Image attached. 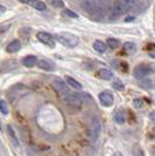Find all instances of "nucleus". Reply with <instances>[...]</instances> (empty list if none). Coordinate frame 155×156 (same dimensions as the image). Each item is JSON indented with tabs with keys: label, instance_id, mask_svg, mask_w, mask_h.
<instances>
[{
	"label": "nucleus",
	"instance_id": "nucleus-1",
	"mask_svg": "<svg viewBox=\"0 0 155 156\" xmlns=\"http://www.w3.org/2000/svg\"><path fill=\"white\" fill-rule=\"evenodd\" d=\"M56 40L61 45L66 47H70V48H74L79 44V39H78L77 35L70 34V33H60V34L56 35Z\"/></svg>",
	"mask_w": 155,
	"mask_h": 156
},
{
	"label": "nucleus",
	"instance_id": "nucleus-2",
	"mask_svg": "<svg viewBox=\"0 0 155 156\" xmlns=\"http://www.w3.org/2000/svg\"><path fill=\"white\" fill-rule=\"evenodd\" d=\"M109 7H110L109 0H95V13H94V16L98 18V19H102L107 14Z\"/></svg>",
	"mask_w": 155,
	"mask_h": 156
},
{
	"label": "nucleus",
	"instance_id": "nucleus-3",
	"mask_svg": "<svg viewBox=\"0 0 155 156\" xmlns=\"http://www.w3.org/2000/svg\"><path fill=\"white\" fill-rule=\"evenodd\" d=\"M101 122L99 119H92L91 123H89V127H88V130H87V134H88V137L91 140H96L99 136H100L101 133Z\"/></svg>",
	"mask_w": 155,
	"mask_h": 156
},
{
	"label": "nucleus",
	"instance_id": "nucleus-4",
	"mask_svg": "<svg viewBox=\"0 0 155 156\" xmlns=\"http://www.w3.org/2000/svg\"><path fill=\"white\" fill-rule=\"evenodd\" d=\"M124 12H126V11H124V5H122L121 0H117V1H115V2L110 6V9H109V20L114 21L116 19H119L120 16L124 14Z\"/></svg>",
	"mask_w": 155,
	"mask_h": 156
},
{
	"label": "nucleus",
	"instance_id": "nucleus-5",
	"mask_svg": "<svg viewBox=\"0 0 155 156\" xmlns=\"http://www.w3.org/2000/svg\"><path fill=\"white\" fill-rule=\"evenodd\" d=\"M63 101H65L66 105H68L72 108H79L82 105V96L75 93L74 94L70 93L68 95H66L63 98Z\"/></svg>",
	"mask_w": 155,
	"mask_h": 156
},
{
	"label": "nucleus",
	"instance_id": "nucleus-6",
	"mask_svg": "<svg viewBox=\"0 0 155 156\" xmlns=\"http://www.w3.org/2000/svg\"><path fill=\"white\" fill-rule=\"evenodd\" d=\"M53 87L55 88V90L60 94V95H62L63 98H65L66 95H68V94H70L68 83H67V82H65V81L61 80L60 78H55L54 80H53Z\"/></svg>",
	"mask_w": 155,
	"mask_h": 156
},
{
	"label": "nucleus",
	"instance_id": "nucleus-7",
	"mask_svg": "<svg viewBox=\"0 0 155 156\" xmlns=\"http://www.w3.org/2000/svg\"><path fill=\"white\" fill-rule=\"evenodd\" d=\"M37 38L40 42H42L44 45H46L48 47H53L55 46V39L53 38V35L52 34H49V33H46V32H39L38 34H37Z\"/></svg>",
	"mask_w": 155,
	"mask_h": 156
},
{
	"label": "nucleus",
	"instance_id": "nucleus-8",
	"mask_svg": "<svg viewBox=\"0 0 155 156\" xmlns=\"http://www.w3.org/2000/svg\"><path fill=\"white\" fill-rule=\"evenodd\" d=\"M150 67L146 65V63H141L139 66H136L135 68H134V76L136 79H145L147 75H149V73H150Z\"/></svg>",
	"mask_w": 155,
	"mask_h": 156
},
{
	"label": "nucleus",
	"instance_id": "nucleus-9",
	"mask_svg": "<svg viewBox=\"0 0 155 156\" xmlns=\"http://www.w3.org/2000/svg\"><path fill=\"white\" fill-rule=\"evenodd\" d=\"M99 100H100V103L103 107H110L114 103V96L112 93L105 90V92L99 94Z\"/></svg>",
	"mask_w": 155,
	"mask_h": 156
},
{
	"label": "nucleus",
	"instance_id": "nucleus-10",
	"mask_svg": "<svg viewBox=\"0 0 155 156\" xmlns=\"http://www.w3.org/2000/svg\"><path fill=\"white\" fill-rule=\"evenodd\" d=\"M82 8L91 16H94L95 13V0H84Z\"/></svg>",
	"mask_w": 155,
	"mask_h": 156
},
{
	"label": "nucleus",
	"instance_id": "nucleus-11",
	"mask_svg": "<svg viewBox=\"0 0 155 156\" xmlns=\"http://www.w3.org/2000/svg\"><path fill=\"white\" fill-rule=\"evenodd\" d=\"M38 59H37V56H34V55H27V56H25L23 60H21V63H23L25 67H28V68H31V67H34L37 63H38Z\"/></svg>",
	"mask_w": 155,
	"mask_h": 156
},
{
	"label": "nucleus",
	"instance_id": "nucleus-12",
	"mask_svg": "<svg viewBox=\"0 0 155 156\" xmlns=\"http://www.w3.org/2000/svg\"><path fill=\"white\" fill-rule=\"evenodd\" d=\"M37 65H38L39 68L47 70V72H52V70L55 69L54 63L52 62V61H49V60H39Z\"/></svg>",
	"mask_w": 155,
	"mask_h": 156
},
{
	"label": "nucleus",
	"instance_id": "nucleus-13",
	"mask_svg": "<svg viewBox=\"0 0 155 156\" xmlns=\"http://www.w3.org/2000/svg\"><path fill=\"white\" fill-rule=\"evenodd\" d=\"M20 48H21L20 41L13 40V41H11V42L7 45V47H6V52H7V53H16V52H18V51H20Z\"/></svg>",
	"mask_w": 155,
	"mask_h": 156
},
{
	"label": "nucleus",
	"instance_id": "nucleus-14",
	"mask_svg": "<svg viewBox=\"0 0 155 156\" xmlns=\"http://www.w3.org/2000/svg\"><path fill=\"white\" fill-rule=\"evenodd\" d=\"M98 75H99V78H101L102 80H110V79L113 78V73H112V70L107 69V68H102L98 72Z\"/></svg>",
	"mask_w": 155,
	"mask_h": 156
},
{
	"label": "nucleus",
	"instance_id": "nucleus-15",
	"mask_svg": "<svg viewBox=\"0 0 155 156\" xmlns=\"http://www.w3.org/2000/svg\"><path fill=\"white\" fill-rule=\"evenodd\" d=\"M93 47H94V49H95L96 52H99V53H103V52L107 49V45H106L103 41H101V40H95L93 44Z\"/></svg>",
	"mask_w": 155,
	"mask_h": 156
},
{
	"label": "nucleus",
	"instance_id": "nucleus-16",
	"mask_svg": "<svg viewBox=\"0 0 155 156\" xmlns=\"http://www.w3.org/2000/svg\"><path fill=\"white\" fill-rule=\"evenodd\" d=\"M30 4H31L32 7L38 9V11H45L46 9V4L42 2V1H40V0H31Z\"/></svg>",
	"mask_w": 155,
	"mask_h": 156
},
{
	"label": "nucleus",
	"instance_id": "nucleus-17",
	"mask_svg": "<svg viewBox=\"0 0 155 156\" xmlns=\"http://www.w3.org/2000/svg\"><path fill=\"white\" fill-rule=\"evenodd\" d=\"M66 82H67V83H68L70 87H73L74 89H78V90L82 89V86H81V83H80V82H78L75 79L70 78V76H66Z\"/></svg>",
	"mask_w": 155,
	"mask_h": 156
},
{
	"label": "nucleus",
	"instance_id": "nucleus-18",
	"mask_svg": "<svg viewBox=\"0 0 155 156\" xmlns=\"http://www.w3.org/2000/svg\"><path fill=\"white\" fill-rule=\"evenodd\" d=\"M121 2L124 5V11H129L135 7V5L138 4V0H121Z\"/></svg>",
	"mask_w": 155,
	"mask_h": 156
},
{
	"label": "nucleus",
	"instance_id": "nucleus-19",
	"mask_svg": "<svg viewBox=\"0 0 155 156\" xmlns=\"http://www.w3.org/2000/svg\"><path fill=\"white\" fill-rule=\"evenodd\" d=\"M124 51L127 54H133V53H135L136 47H135V45L133 42H126L124 45Z\"/></svg>",
	"mask_w": 155,
	"mask_h": 156
},
{
	"label": "nucleus",
	"instance_id": "nucleus-20",
	"mask_svg": "<svg viewBox=\"0 0 155 156\" xmlns=\"http://www.w3.org/2000/svg\"><path fill=\"white\" fill-rule=\"evenodd\" d=\"M106 45H107L109 48H112V49H115V48H117V47L120 46V41L117 39H114V38H108Z\"/></svg>",
	"mask_w": 155,
	"mask_h": 156
},
{
	"label": "nucleus",
	"instance_id": "nucleus-21",
	"mask_svg": "<svg viewBox=\"0 0 155 156\" xmlns=\"http://www.w3.org/2000/svg\"><path fill=\"white\" fill-rule=\"evenodd\" d=\"M114 120L116 121V123H119V125H122L124 123V121H126V117H124V112H117L115 114V116H114Z\"/></svg>",
	"mask_w": 155,
	"mask_h": 156
},
{
	"label": "nucleus",
	"instance_id": "nucleus-22",
	"mask_svg": "<svg viewBox=\"0 0 155 156\" xmlns=\"http://www.w3.org/2000/svg\"><path fill=\"white\" fill-rule=\"evenodd\" d=\"M7 134L9 135L11 140L13 141V143H14L16 146H19V143H18V140H16V134H14V132H13V129H12V127H11V126H8V127H7Z\"/></svg>",
	"mask_w": 155,
	"mask_h": 156
},
{
	"label": "nucleus",
	"instance_id": "nucleus-23",
	"mask_svg": "<svg viewBox=\"0 0 155 156\" xmlns=\"http://www.w3.org/2000/svg\"><path fill=\"white\" fill-rule=\"evenodd\" d=\"M0 112L2 114H8V105L5 100H0Z\"/></svg>",
	"mask_w": 155,
	"mask_h": 156
},
{
	"label": "nucleus",
	"instance_id": "nucleus-24",
	"mask_svg": "<svg viewBox=\"0 0 155 156\" xmlns=\"http://www.w3.org/2000/svg\"><path fill=\"white\" fill-rule=\"evenodd\" d=\"M63 16H68V18H78V14L77 13H74L73 11H70V9H63L61 13Z\"/></svg>",
	"mask_w": 155,
	"mask_h": 156
},
{
	"label": "nucleus",
	"instance_id": "nucleus-25",
	"mask_svg": "<svg viewBox=\"0 0 155 156\" xmlns=\"http://www.w3.org/2000/svg\"><path fill=\"white\" fill-rule=\"evenodd\" d=\"M9 28H11V23H8V25H1L0 26V38L4 37Z\"/></svg>",
	"mask_w": 155,
	"mask_h": 156
},
{
	"label": "nucleus",
	"instance_id": "nucleus-26",
	"mask_svg": "<svg viewBox=\"0 0 155 156\" xmlns=\"http://www.w3.org/2000/svg\"><path fill=\"white\" fill-rule=\"evenodd\" d=\"M113 88H115L116 90H122L124 88V85L120 80H115V81L113 82Z\"/></svg>",
	"mask_w": 155,
	"mask_h": 156
},
{
	"label": "nucleus",
	"instance_id": "nucleus-27",
	"mask_svg": "<svg viewBox=\"0 0 155 156\" xmlns=\"http://www.w3.org/2000/svg\"><path fill=\"white\" fill-rule=\"evenodd\" d=\"M51 2H52V5H53L54 7H63L62 0H51Z\"/></svg>",
	"mask_w": 155,
	"mask_h": 156
},
{
	"label": "nucleus",
	"instance_id": "nucleus-28",
	"mask_svg": "<svg viewBox=\"0 0 155 156\" xmlns=\"http://www.w3.org/2000/svg\"><path fill=\"white\" fill-rule=\"evenodd\" d=\"M134 106H135L136 108H140V107L143 106V101L140 100V99H136V100H134Z\"/></svg>",
	"mask_w": 155,
	"mask_h": 156
},
{
	"label": "nucleus",
	"instance_id": "nucleus-29",
	"mask_svg": "<svg viewBox=\"0 0 155 156\" xmlns=\"http://www.w3.org/2000/svg\"><path fill=\"white\" fill-rule=\"evenodd\" d=\"M149 56L153 58V59H155V47L152 49V51H149Z\"/></svg>",
	"mask_w": 155,
	"mask_h": 156
},
{
	"label": "nucleus",
	"instance_id": "nucleus-30",
	"mask_svg": "<svg viewBox=\"0 0 155 156\" xmlns=\"http://www.w3.org/2000/svg\"><path fill=\"white\" fill-rule=\"evenodd\" d=\"M142 87H150V81H143V83H141Z\"/></svg>",
	"mask_w": 155,
	"mask_h": 156
},
{
	"label": "nucleus",
	"instance_id": "nucleus-31",
	"mask_svg": "<svg viewBox=\"0 0 155 156\" xmlns=\"http://www.w3.org/2000/svg\"><path fill=\"white\" fill-rule=\"evenodd\" d=\"M5 12H6V7H5V6H2V5H0V16H1V14H4Z\"/></svg>",
	"mask_w": 155,
	"mask_h": 156
},
{
	"label": "nucleus",
	"instance_id": "nucleus-32",
	"mask_svg": "<svg viewBox=\"0 0 155 156\" xmlns=\"http://www.w3.org/2000/svg\"><path fill=\"white\" fill-rule=\"evenodd\" d=\"M149 119H150L152 121H155V110H154V112H152V113L149 114Z\"/></svg>",
	"mask_w": 155,
	"mask_h": 156
},
{
	"label": "nucleus",
	"instance_id": "nucleus-33",
	"mask_svg": "<svg viewBox=\"0 0 155 156\" xmlns=\"http://www.w3.org/2000/svg\"><path fill=\"white\" fill-rule=\"evenodd\" d=\"M18 1H20L21 4H28V2H31V0H18Z\"/></svg>",
	"mask_w": 155,
	"mask_h": 156
},
{
	"label": "nucleus",
	"instance_id": "nucleus-34",
	"mask_svg": "<svg viewBox=\"0 0 155 156\" xmlns=\"http://www.w3.org/2000/svg\"><path fill=\"white\" fill-rule=\"evenodd\" d=\"M0 128H1V121H0Z\"/></svg>",
	"mask_w": 155,
	"mask_h": 156
}]
</instances>
